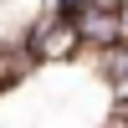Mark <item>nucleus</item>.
Listing matches in <instances>:
<instances>
[{
  "label": "nucleus",
  "mask_w": 128,
  "mask_h": 128,
  "mask_svg": "<svg viewBox=\"0 0 128 128\" xmlns=\"http://www.w3.org/2000/svg\"><path fill=\"white\" fill-rule=\"evenodd\" d=\"M113 118H123V123H128V102H118V113H113Z\"/></svg>",
  "instance_id": "nucleus-6"
},
{
  "label": "nucleus",
  "mask_w": 128,
  "mask_h": 128,
  "mask_svg": "<svg viewBox=\"0 0 128 128\" xmlns=\"http://www.w3.org/2000/svg\"><path fill=\"white\" fill-rule=\"evenodd\" d=\"M72 26H77V41H82V46H92V51L123 41V36H118V10H102V5H77Z\"/></svg>",
  "instance_id": "nucleus-1"
},
{
  "label": "nucleus",
  "mask_w": 128,
  "mask_h": 128,
  "mask_svg": "<svg viewBox=\"0 0 128 128\" xmlns=\"http://www.w3.org/2000/svg\"><path fill=\"white\" fill-rule=\"evenodd\" d=\"M118 36L128 41V0H123V5H118Z\"/></svg>",
  "instance_id": "nucleus-4"
},
{
  "label": "nucleus",
  "mask_w": 128,
  "mask_h": 128,
  "mask_svg": "<svg viewBox=\"0 0 128 128\" xmlns=\"http://www.w3.org/2000/svg\"><path fill=\"white\" fill-rule=\"evenodd\" d=\"M98 62H102V77H108V82H123V77H128V41L102 46V51H98Z\"/></svg>",
  "instance_id": "nucleus-3"
},
{
  "label": "nucleus",
  "mask_w": 128,
  "mask_h": 128,
  "mask_svg": "<svg viewBox=\"0 0 128 128\" xmlns=\"http://www.w3.org/2000/svg\"><path fill=\"white\" fill-rule=\"evenodd\" d=\"M31 67H36V62H31V51H26L20 36H16V41H0V87H16Z\"/></svg>",
  "instance_id": "nucleus-2"
},
{
  "label": "nucleus",
  "mask_w": 128,
  "mask_h": 128,
  "mask_svg": "<svg viewBox=\"0 0 128 128\" xmlns=\"http://www.w3.org/2000/svg\"><path fill=\"white\" fill-rule=\"evenodd\" d=\"M82 5H102V10H118L123 0H82Z\"/></svg>",
  "instance_id": "nucleus-5"
},
{
  "label": "nucleus",
  "mask_w": 128,
  "mask_h": 128,
  "mask_svg": "<svg viewBox=\"0 0 128 128\" xmlns=\"http://www.w3.org/2000/svg\"><path fill=\"white\" fill-rule=\"evenodd\" d=\"M113 128H128V123H123V118H113Z\"/></svg>",
  "instance_id": "nucleus-7"
}]
</instances>
